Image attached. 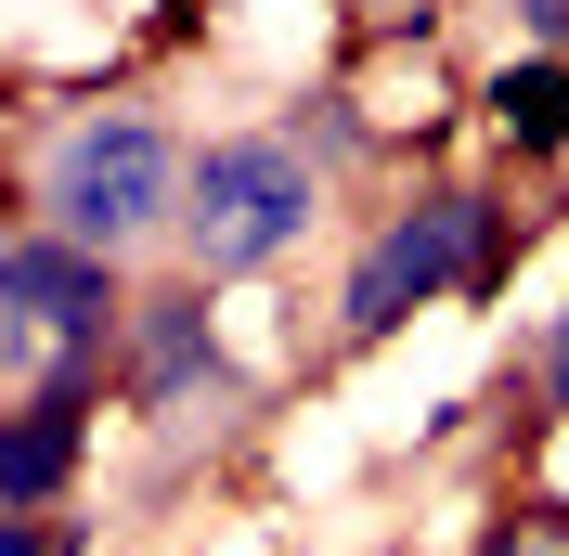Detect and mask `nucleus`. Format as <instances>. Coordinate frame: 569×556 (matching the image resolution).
I'll return each mask as SVG.
<instances>
[{"mask_svg": "<svg viewBox=\"0 0 569 556\" xmlns=\"http://www.w3.org/2000/svg\"><path fill=\"white\" fill-rule=\"evenodd\" d=\"M181 181H194V142L156 105H130V91H91V105H66V117L27 130L13 195H27L39 234L142 259V246H181Z\"/></svg>", "mask_w": 569, "mask_h": 556, "instance_id": "1", "label": "nucleus"}, {"mask_svg": "<svg viewBox=\"0 0 569 556\" xmlns=\"http://www.w3.org/2000/svg\"><path fill=\"white\" fill-rule=\"evenodd\" d=\"M505 259H518V208L492 181H415L401 208L362 220L350 272H337V349H376L453 298H505Z\"/></svg>", "mask_w": 569, "mask_h": 556, "instance_id": "2", "label": "nucleus"}, {"mask_svg": "<svg viewBox=\"0 0 569 556\" xmlns=\"http://www.w3.org/2000/svg\"><path fill=\"white\" fill-rule=\"evenodd\" d=\"M323 208H337V169L298 142V117L208 130L194 142V181H181V272L194 285H259L323 234Z\"/></svg>", "mask_w": 569, "mask_h": 556, "instance_id": "3", "label": "nucleus"}, {"mask_svg": "<svg viewBox=\"0 0 569 556\" xmlns=\"http://www.w3.org/2000/svg\"><path fill=\"white\" fill-rule=\"evenodd\" d=\"M130 259L104 246H66L13 220L0 234V376L13 388H66V376H117V349H130Z\"/></svg>", "mask_w": 569, "mask_h": 556, "instance_id": "4", "label": "nucleus"}, {"mask_svg": "<svg viewBox=\"0 0 569 556\" xmlns=\"http://www.w3.org/2000/svg\"><path fill=\"white\" fill-rule=\"evenodd\" d=\"M208 298H220V285H194V272L142 285L130 349H117V401H130L142 427H181V415H208V401H247V376H233V337H220Z\"/></svg>", "mask_w": 569, "mask_h": 556, "instance_id": "5", "label": "nucleus"}, {"mask_svg": "<svg viewBox=\"0 0 569 556\" xmlns=\"http://www.w3.org/2000/svg\"><path fill=\"white\" fill-rule=\"evenodd\" d=\"M91 427H104V376L13 388V415H0V518H52L66 479L91 466Z\"/></svg>", "mask_w": 569, "mask_h": 556, "instance_id": "6", "label": "nucleus"}, {"mask_svg": "<svg viewBox=\"0 0 569 556\" xmlns=\"http://www.w3.org/2000/svg\"><path fill=\"white\" fill-rule=\"evenodd\" d=\"M479 117H492L505 156H569V52H505L492 78H479Z\"/></svg>", "mask_w": 569, "mask_h": 556, "instance_id": "7", "label": "nucleus"}, {"mask_svg": "<svg viewBox=\"0 0 569 556\" xmlns=\"http://www.w3.org/2000/svg\"><path fill=\"white\" fill-rule=\"evenodd\" d=\"M466 556H569V518H543V505H505V518L479 530Z\"/></svg>", "mask_w": 569, "mask_h": 556, "instance_id": "8", "label": "nucleus"}, {"mask_svg": "<svg viewBox=\"0 0 569 556\" xmlns=\"http://www.w3.org/2000/svg\"><path fill=\"white\" fill-rule=\"evenodd\" d=\"M531 388H543V415H569V311H543V337H531Z\"/></svg>", "mask_w": 569, "mask_h": 556, "instance_id": "9", "label": "nucleus"}, {"mask_svg": "<svg viewBox=\"0 0 569 556\" xmlns=\"http://www.w3.org/2000/svg\"><path fill=\"white\" fill-rule=\"evenodd\" d=\"M518 13V52H569V0H505Z\"/></svg>", "mask_w": 569, "mask_h": 556, "instance_id": "10", "label": "nucleus"}, {"mask_svg": "<svg viewBox=\"0 0 569 556\" xmlns=\"http://www.w3.org/2000/svg\"><path fill=\"white\" fill-rule=\"evenodd\" d=\"M0 556H66V518H0Z\"/></svg>", "mask_w": 569, "mask_h": 556, "instance_id": "11", "label": "nucleus"}]
</instances>
